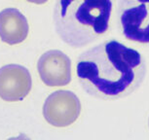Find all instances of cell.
Masks as SVG:
<instances>
[{
    "label": "cell",
    "mask_w": 149,
    "mask_h": 140,
    "mask_svg": "<svg viewBox=\"0 0 149 140\" xmlns=\"http://www.w3.org/2000/svg\"><path fill=\"white\" fill-rule=\"evenodd\" d=\"M81 113V102L74 92L57 91L45 100V120L56 128H65L76 122Z\"/></svg>",
    "instance_id": "277c9868"
},
{
    "label": "cell",
    "mask_w": 149,
    "mask_h": 140,
    "mask_svg": "<svg viewBox=\"0 0 149 140\" xmlns=\"http://www.w3.org/2000/svg\"><path fill=\"white\" fill-rule=\"evenodd\" d=\"M117 17L126 38L149 44V0H119Z\"/></svg>",
    "instance_id": "3957f363"
},
{
    "label": "cell",
    "mask_w": 149,
    "mask_h": 140,
    "mask_svg": "<svg viewBox=\"0 0 149 140\" xmlns=\"http://www.w3.org/2000/svg\"><path fill=\"white\" fill-rule=\"evenodd\" d=\"M26 18L16 8H7L0 12V38L8 45L21 44L29 35Z\"/></svg>",
    "instance_id": "52a82bcc"
},
{
    "label": "cell",
    "mask_w": 149,
    "mask_h": 140,
    "mask_svg": "<svg viewBox=\"0 0 149 140\" xmlns=\"http://www.w3.org/2000/svg\"><path fill=\"white\" fill-rule=\"evenodd\" d=\"M27 1H29V0H27Z\"/></svg>",
    "instance_id": "9c48e42d"
},
{
    "label": "cell",
    "mask_w": 149,
    "mask_h": 140,
    "mask_svg": "<svg viewBox=\"0 0 149 140\" xmlns=\"http://www.w3.org/2000/svg\"><path fill=\"white\" fill-rule=\"evenodd\" d=\"M29 71L19 64H8L0 68V98L7 102L24 99L31 91Z\"/></svg>",
    "instance_id": "5b68a950"
},
{
    "label": "cell",
    "mask_w": 149,
    "mask_h": 140,
    "mask_svg": "<svg viewBox=\"0 0 149 140\" xmlns=\"http://www.w3.org/2000/svg\"><path fill=\"white\" fill-rule=\"evenodd\" d=\"M29 2H31V3H34V4H38V5H40V4H44V3H46V2L48 1V0H29Z\"/></svg>",
    "instance_id": "ba28073f"
},
{
    "label": "cell",
    "mask_w": 149,
    "mask_h": 140,
    "mask_svg": "<svg viewBox=\"0 0 149 140\" xmlns=\"http://www.w3.org/2000/svg\"><path fill=\"white\" fill-rule=\"evenodd\" d=\"M117 0H57L54 24L64 43L80 48L107 33Z\"/></svg>",
    "instance_id": "7a4b0ae2"
},
{
    "label": "cell",
    "mask_w": 149,
    "mask_h": 140,
    "mask_svg": "<svg viewBox=\"0 0 149 140\" xmlns=\"http://www.w3.org/2000/svg\"><path fill=\"white\" fill-rule=\"evenodd\" d=\"M145 72L139 52L116 40L87 50L76 63V75L84 91L100 99H118L133 94Z\"/></svg>",
    "instance_id": "6da1fadb"
},
{
    "label": "cell",
    "mask_w": 149,
    "mask_h": 140,
    "mask_svg": "<svg viewBox=\"0 0 149 140\" xmlns=\"http://www.w3.org/2000/svg\"><path fill=\"white\" fill-rule=\"evenodd\" d=\"M37 70L41 81L48 87H63L71 81V61L64 53L51 50L39 58Z\"/></svg>",
    "instance_id": "8992f818"
}]
</instances>
